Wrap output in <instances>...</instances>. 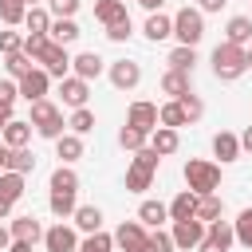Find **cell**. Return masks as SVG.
Returning <instances> with one entry per match:
<instances>
[{"mask_svg":"<svg viewBox=\"0 0 252 252\" xmlns=\"http://www.w3.org/2000/svg\"><path fill=\"white\" fill-rule=\"evenodd\" d=\"M248 71V47H236V43H217L213 47V75L220 83H232Z\"/></svg>","mask_w":252,"mask_h":252,"instance_id":"obj_1","label":"cell"},{"mask_svg":"<svg viewBox=\"0 0 252 252\" xmlns=\"http://www.w3.org/2000/svg\"><path fill=\"white\" fill-rule=\"evenodd\" d=\"M181 173H185L189 193H197V197H209V193L220 189V165H213V161H205V158H189Z\"/></svg>","mask_w":252,"mask_h":252,"instance_id":"obj_2","label":"cell"},{"mask_svg":"<svg viewBox=\"0 0 252 252\" xmlns=\"http://www.w3.org/2000/svg\"><path fill=\"white\" fill-rule=\"evenodd\" d=\"M158 165H161V158H158L150 146H142V150L130 158V169H126V189H130V193H146V189L154 185Z\"/></svg>","mask_w":252,"mask_h":252,"instance_id":"obj_3","label":"cell"},{"mask_svg":"<svg viewBox=\"0 0 252 252\" xmlns=\"http://www.w3.org/2000/svg\"><path fill=\"white\" fill-rule=\"evenodd\" d=\"M32 126H35V134L39 138H47V142H55V138H63L67 130V122H63V110L55 106V102H47V98H39V102H32V118H28Z\"/></svg>","mask_w":252,"mask_h":252,"instance_id":"obj_4","label":"cell"},{"mask_svg":"<svg viewBox=\"0 0 252 252\" xmlns=\"http://www.w3.org/2000/svg\"><path fill=\"white\" fill-rule=\"evenodd\" d=\"M173 35H177V43L181 47H197L201 43V35H205V16L197 12V8H181L177 16H173Z\"/></svg>","mask_w":252,"mask_h":252,"instance_id":"obj_5","label":"cell"},{"mask_svg":"<svg viewBox=\"0 0 252 252\" xmlns=\"http://www.w3.org/2000/svg\"><path fill=\"white\" fill-rule=\"evenodd\" d=\"M35 63H39L51 79H67V75H71V51H67V47H59V43H47V47H43V55H39Z\"/></svg>","mask_w":252,"mask_h":252,"instance_id":"obj_6","label":"cell"},{"mask_svg":"<svg viewBox=\"0 0 252 252\" xmlns=\"http://www.w3.org/2000/svg\"><path fill=\"white\" fill-rule=\"evenodd\" d=\"M110 236H114V244H118L122 252H142L150 232H146V224H142V220H122V224H118Z\"/></svg>","mask_w":252,"mask_h":252,"instance_id":"obj_7","label":"cell"},{"mask_svg":"<svg viewBox=\"0 0 252 252\" xmlns=\"http://www.w3.org/2000/svg\"><path fill=\"white\" fill-rule=\"evenodd\" d=\"M232 224L228 220H213V224H205V240L197 244V252H228L232 248Z\"/></svg>","mask_w":252,"mask_h":252,"instance_id":"obj_8","label":"cell"},{"mask_svg":"<svg viewBox=\"0 0 252 252\" xmlns=\"http://www.w3.org/2000/svg\"><path fill=\"white\" fill-rule=\"evenodd\" d=\"M47 87H51V75L43 71V67H32L20 83H16V91H20V98H28V102H39V98H47Z\"/></svg>","mask_w":252,"mask_h":252,"instance_id":"obj_9","label":"cell"},{"mask_svg":"<svg viewBox=\"0 0 252 252\" xmlns=\"http://www.w3.org/2000/svg\"><path fill=\"white\" fill-rule=\"evenodd\" d=\"M126 126H134V130H142V134L150 138V134L158 130V106L146 102V98L130 102V110H126Z\"/></svg>","mask_w":252,"mask_h":252,"instance_id":"obj_10","label":"cell"},{"mask_svg":"<svg viewBox=\"0 0 252 252\" xmlns=\"http://www.w3.org/2000/svg\"><path fill=\"white\" fill-rule=\"evenodd\" d=\"M173 248H181V252H189V248H197L201 240H205V224L197 220V217H189V220H173Z\"/></svg>","mask_w":252,"mask_h":252,"instance_id":"obj_11","label":"cell"},{"mask_svg":"<svg viewBox=\"0 0 252 252\" xmlns=\"http://www.w3.org/2000/svg\"><path fill=\"white\" fill-rule=\"evenodd\" d=\"M43 248L47 252H79V236H75V228L71 224H51V228H43Z\"/></svg>","mask_w":252,"mask_h":252,"instance_id":"obj_12","label":"cell"},{"mask_svg":"<svg viewBox=\"0 0 252 252\" xmlns=\"http://www.w3.org/2000/svg\"><path fill=\"white\" fill-rule=\"evenodd\" d=\"M59 98H63V106L79 110V106H87V98H91V83L67 75V79H59Z\"/></svg>","mask_w":252,"mask_h":252,"instance_id":"obj_13","label":"cell"},{"mask_svg":"<svg viewBox=\"0 0 252 252\" xmlns=\"http://www.w3.org/2000/svg\"><path fill=\"white\" fill-rule=\"evenodd\" d=\"M102 67H106V63H102L98 51H79V55H71V71H75V79H83V83L98 79Z\"/></svg>","mask_w":252,"mask_h":252,"instance_id":"obj_14","label":"cell"},{"mask_svg":"<svg viewBox=\"0 0 252 252\" xmlns=\"http://www.w3.org/2000/svg\"><path fill=\"white\" fill-rule=\"evenodd\" d=\"M110 83H114L118 91H134V87L142 83V67H138L134 59H118V63H110Z\"/></svg>","mask_w":252,"mask_h":252,"instance_id":"obj_15","label":"cell"},{"mask_svg":"<svg viewBox=\"0 0 252 252\" xmlns=\"http://www.w3.org/2000/svg\"><path fill=\"white\" fill-rule=\"evenodd\" d=\"M8 232H12V240H28V244L43 240V224H39L32 213H24V217H12V220H8Z\"/></svg>","mask_w":252,"mask_h":252,"instance_id":"obj_16","label":"cell"},{"mask_svg":"<svg viewBox=\"0 0 252 252\" xmlns=\"http://www.w3.org/2000/svg\"><path fill=\"white\" fill-rule=\"evenodd\" d=\"M158 158H169V154H177V146H181V134L177 130H169V126H158L154 134H150V142H146Z\"/></svg>","mask_w":252,"mask_h":252,"instance_id":"obj_17","label":"cell"},{"mask_svg":"<svg viewBox=\"0 0 252 252\" xmlns=\"http://www.w3.org/2000/svg\"><path fill=\"white\" fill-rule=\"evenodd\" d=\"M142 32H146V39L161 43V39H169V35H173V16H165V12H150Z\"/></svg>","mask_w":252,"mask_h":252,"instance_id":"obj_18","label":"cell"},{"mask_svg":"<svg viewBox=\"0 0 252 252\" xmlns=\"http://www.w3.org/2000/svg\"><path fill=\"white\" fill-rule=\"evenodd\" d=\"M71 220H75V228L87 232V236H91V232H102V209H98V205H79Z\"/></svg>","mask_w":252,"mask_h":252,"instance_id":"obj_19","label":"cell"},{"mask_svg":"<svg viewBox=\"0 0 252 252\" xmlns=\"http://www.w3.org/2000/svg\"><path fill=\"white\" fill-rule=\"evenodd\" d=\"M94 20L98 24H118V20H130V12H126V0H94Z\"/></svg>","mask_w":252,"mask_h":252,"instance_id":"obj_20","label":"cell"},{"mask_svg":"<svg viewBox=\"0 0 252 252\" xmlns=\"http://www.w3.org/2000/svg\"><path fill=\"white\" fill-rule=\"evenodd\" d=\"M224 43L248 47V43H252V16H232L228 28H224Z\"/></svg>","mask_w":252,"mask_h":252,"instance_id":"obj_21","label":"cell"},{"mask_svg":"<svg viewBox=\"0 0 252 252\" xmlns=\"http://www.w3.org/2000/svg\"><path fill=\"white\" fill-rule=\"evenodd\" d=\"M0 138H4V146H8V150H24V146L32 142V122L12 118V122L4 126V134H0Z\"/></svg>","mask_w":252,"mask_h":252,"instance_id":"obj_22","label":"cell"},{"mask_svg":"<svg viewBox=\"0 0 252 252\" xmlns=\"http://www.w3.org/2000/svg\"><path fill=\"white\" fill-rule=\"evenodd\" d=\"M169 220H189V217H197V193H189V189H181L169 205Z\"/></svg>","mask_w":252,"mask_h":252,"instance_id":"obj_23","label":"cell"},{"mask_svg":"<svg viewBox=\"0 0 252 252\" xmlns=\"http://www.w3.org/2000/svg\"><path fill=\"white\" fill-rule=\"evenodd\" d=\"M79 35H83V32H79V24H75V20H51V32H47V39H51V43L71 47Z\"/></svg>","mask_w":252,"mask_h":252,"instance_id":"obj_24","label":"cell"},{"mask_svg":"<svg viewBox=\"0 0 252 252\" xmlns=\"http://www.w3.org/2000/svg\"><path fill=\"white\" fill-rule=\"evenodd\" d=\"M213 154H217L220 161H236V158H240V138L228 134V130L213 134Z\"/></svg>","mask_w":252,"mask_h":252,"instance_id":"obj_25","label":"cell"},{"mask_svg":"<svg viewBox=\"0 0 252 252\" xmlns=\"http://www.w3.org/2000/svg\"><path fill=\"white\" fill-rule=\"evenodd\" d=\"M55 158H59L63 165L79 161V158H83V138H79V134H63V138H55Z\"/></svg>","mask_w":252,"mask_h":252,"instance_id":"obj_26","label":"cell"},{"mask_svg":"<svg viewBox=\"0 0 252 252\" xmlns=\"http://www.w3.org/2000/svg\"><path fill=\"white\" fill-rule=\"evenodd\" d=\"M138 220H142L146 228H161V224L169 220V209H165L161 201H142V205H138Z\"/></svg>","mask_w":252,"mask_h":252,"instance_id":"obj_27","label":"cell"},{"mask_svg":"<svg viewBox=\"0 0 252 252\" xmlns=\"http://www.w3.org/2000/svg\"><path fill=\"white\" fill-rule=\"evenodd\" d=\"M20 197H24V173H12V169H4V173H0V201L16 205Z\"/></svg>","mask_w":252,"mask_h":252,"instance_id":"obj_28","label":"cell"},{"mask_svg":"<svg viewBox=\"0 0 252 252\" xmlns=\"http://www.w3.org/2000/svg\"><path fill=\"white\" fill-rule=\"evenodd\" d=\"M193 67H197V47H173L169 51V71H181V75H193Z\"/></svg>","mask_w":252,"mask_h":252,"instance_id":"obj_29","label":"cell"},{"mask_svg":"<svg viewBox=\"0 0 252 252\" xmlns=\"http://www.w3.org/2000/svg\"><path fill=\"white\" fill-rule=\"evenodd\" d=\"M158 126H169V130H181V126H189V118H185V110L169 98V102H161L158 106Z\"/></svg>","mask_w":252,"mask_h":252,"instance_id":"obj_30","label":"cell"},{"mask_svg":"<svg viewBox=\"0 0 252 252\" xmlns=\"http://www.w3.org/2000/svg\"><path fill=\"white\" fill-rule=\"evenodd\" d=\"M4 169H12V173H24V177H28V173L35 169V154H32L28 146H24V150H8V158H4Z\"/></svg>","mask_w":252,"mask_h":252,"instance_id":"obj_31","label":"cell"},{"mask_svg":"<svg viewBox=\"0 0 252 252\" xmlns=\"http://www.w3.org/2000/svg\"><path fill=\"white\" fill-rule=\"evenodd\" d=\"M220 213H224V201H220L217 193H209V197H197V220H201V224H213V220H220Z\"/></svg>","mask_w":252,"mask_h":252,"instance_id":"obj_32","label":"cell"},{"mask_svg":"<svg viewBox=\"0 0 252 252\" xmlns=\"http://www.w3.org/2000/svg\"><path fill=\"white\" fill-rule=\"evenodd\" d=\"M24 28H28V35H47L51 32V12L47 8H28Z\"/></svg>","mask_w":252,"mask_h":252,"instance_id":"obj_33","label":"cell"},{"mask_svg":"<svg viewBox=\"0 0 252 252\" xmlns=\"http://www.w3.org/2000/svg\"><path fill=\"white\" fill-rule=\"evenodd\" d=\"M193 87H189V75H181V71H165L161 75V94H169V98H181V94H189Z\"/></svg>","mask_w":252,"mask_h":252,"instance_id":"obj_34","label":"cell"},{"mask_svg":"<svg viewBox=\"0 0 252 252\" xmlns=\"http://www.w3.org/2000/svg\"><path fill=\"white\" fill-rule=\"evenodd\" d=\"M51 193H79V173L71 165H59L51 173Z\"/></svg>","mask_w":252,"mask_h":252,"instance_id":"obj_35","label":"cell"},{"mask_svg":"<svg viewBox=\"0 0 252 252\" xmlns=\"http://www.w3.org/2000/svg\"><path fill=\"white\" fill-rule=\"evenodd\" d=\"M47 209H51L59 220H67V217H75L79 201H75V193H51V197H47Z\"/></svg>","mask_w":252,"mask_h":252,"instance_id":"obj_36","label":"cell"},{"mask_svg":"<svg viewBox=\"0 0 252 252\" xmlns=\"http://www.w3.org/2000/svg\"><path fill=\"white\" fill-rule=\"evenodd\" d=\"M32 67H35V59H28L24 51H16V55H4V71H8V79H16V83H20V79H24Z\"/></svg>","mask_w":252,"mask_h":252,"instance_id":"obj_37","label":"cell"},{"mask_svg":"<svg viewBox=\"0 0 252 252\" xmlns=\"http://www.w3.org/2000/svg\"><path fill=\"white\" fill-rule=\"evenodd\" d=\"M67 126H71V134H91L94 130V110L91 106H79V110H71V118H67Z\"/></svg>","mask_w":252,"mask_h":252,"instance_id":"obj_38","label":"cell"},{"mask_svg":"<svg viewBox=\"0 0 252 252\" xmlns=\"http://www.w3.org/2000/svg\"><path fill=\"white\" fill-rule=\"evenodd\" d=\"M24 16H28V4H24V0H0V20H4V28L24 24Z\"/></svg>","mask_w":252,"mask_h":252,"instance_id":"obj_39","label":"cell"},{"mask_svg":"<svg viewBox=\"0 0 252 252\" xmlns=\"http://www.w3.org/2000/svg\"><path fill=\"white\" fill-rule=\"evenodd\" d=\"M232 236H236L244 248H252V205H248V209H240V217L232 220Z\"/></svg>","mask_w":252,"mask_h":252,"instance_id":"obj_40","label":"cell"},{"mask_svg":"<svg viewBox=\"0 0 252 252\" xmlns=\"http://www.w3.org/2000/svg\"><path fill=\"white\" fill-rule=\"evenodd\" d=\"M146 142H150V138H146L142 130H134V126H122V130H118V146H122V150H130V154H138Z\"/></svg>","mask_w":252,"mask_h":252,"instance_id":"obj_41","label":"cell"},{"mask_svg":"<svg viewBox=\"0 0 252 252\" xmlns=\"http://www.w3.org/2000/svg\"><path fill=\"white\" fill-rule=\"evenodd\" d=\"M110 248H114L110 232H91L87 240H79V252H110Z\"/></svg>","mask_w":252,"mask_h":252,"instance_id":"obj_42","label":"cell"},{"mask_svg":"<svg viewBox=\"0 0 252 252\" xmlns=\"http://www.w3.org/2000/svg\"><path fill=\"white\" fill-rule=\"evenodd\" d=\"M142 252H177V248H173V236H169L165 228H154V232L146 236V248H142Z\"/></svg>","mask_w":252,"mask_h":252,"instance_id":"obj_43","label":"cell"},{"mask_svg":"<svg viewBox=\"0 0 252 252\" xmlns=\"http://www.w3.org/2000/svg\"><path fill=\"white\" fill-rule=\"evenodd\" d=\"M79 4L83 0H47V12H51V20H75Z\"/></svg>","mask_w":252,"mask_h":252,"instance_id":"obj_44","label":"cell"},{"mask_svg":"<svg viewBox=\"0 0 252 252\" xmlns=\"http://www.w3.org/2000/svg\"><path fill=\"white\" fill-rule=\"evenodd\" d=\"M173 102H177V106L185 110V118H189V122H197V118L205 114V102H201V98H197L193 91H189V94H181V98H173Z\"/></svg>","mask_w":252,"mask_h":252,"instance_id":"obj_45","label":"cell"},{"mask_svg":"<svg viewBox=\"0 0 252 252\" xmlns=\"http://www.w3.org/2000/svg\"><path fill=\"white\" fill-rule=\"evenodd\" d=\"M0 51H4V55H16V51H24V35H20L16 28H4V32H0Z\"/></svg>","mask_w":252,"mask_h":252,"instance_id":"obj_46","label":"cell"},{"mask_svg":"<svg viewBox=\"0 0 252 252\" xmlns=\"http://www.w3.org/2000/svg\"><path fill=\"white\" fill-rule=\"evenodd\" d=\"M47 43H51L47 35H24V55H28V59H39Z\"/></svg>","mask_w":252,"mask_h":252,"instance_id":"obj_47","label":"cell"},{"mask_svg":"<svg viewBox=\"0 0 252 252\" xmlns=\"http://www.w3.org/2000/svg\"><path fill=\"white\" fill-rule=\"evenodd\" d=\"M130 32H134V28H130V20H118V24H110V28H106V39H110V43H126V39H130Z\"/></svg>","mask_w":252,"mask_h":252,"instance_id":"obj_48","label":"cell"},{"mask_svg":"<svg viewBox=\"0 0 252 252\" xmlns=\"http://www.w3.org/2000/svg\"><path fill=\"white\" fill-rule=\"evenodd\" d=\"M20 98V91H16V79H0V106L4 110H12V102Z\"/></svg>","mask_w":252,"mask_h":252,"instance_id":"obj_49","label":"cell"},{"mask_svg":"<svg viewBox=\"0 0 252 252\" xmlns=\"http://www.w3.org/2000/svg\"><path fill=\"white\" fill-rule=\"evenodd\" d=\"M224 4H228V0H197V12H201V16H205V12H220Z\"/></svg>","mask_w":252,"mask_h":252,"instance_id":"obj_50","label":"cell"},{"mask_svg":"<svg viewBox=\"0 0 252 252\" xmlns=\"http://www.w3.org/2000/svg\"><path fill=\"white\" fill-rule=\"evenodd\" d=\"M32 248H35V244H28V240H12V244H8V252H32Z\"/></svg>","mask_w":252,"mask_h":252,"instance_id":"obj_51","label":"cell"},{"mask_svg":"<svg viewBox=\"0 0 252 252\" xmlns=\"http://www.w3.org/2000/svg\"><path fill=\"white\" fill-rule=\"evenodd\" d=\"M240 150L252 154V126H244V134H240Z\"/></svg>","mask_w":252,"mask_h":252,"instance_id":"obj_52","label":"cell"},{"mask_svg":"<svg viewBox=\"0 0 252 252\" xmlns=\"http://www.w3.org/2000/svg\"><path fill=\"white\" fill-rule=\"evenodd\" d=\"M8 244H12V232H8V224H0V252H8Z\"/></svg>","mask_w":252,"mask_h":252,"instance_id":"obj_53","label":"cell"},{"mask_svg":"<svg viewBox=\"0 0 252 252\" xmlns=\"http://www.w3.org/2000/svg\"><path fill=\"white\" fill-rule=\"evenodd\" d=\"M138 4H142L146 12H161V4H165V0H138Z\"/></svg>","mask_w":252,"mask_h":252,"instance_id":"obj_54","label":"cell"},{"mask_svg":"<svg viewBox=\"0 0 252 252\" xmlns=\"http://www.w3.org/2000/svg\"><path fill=\"white\" fill-rule=\"evenodd\" d=\"M0 220H12V205L8 201H0Z\"/></svg>","mask_w":252,"mask_h":252,"instance_id":"obj_55","label":"cell"},{"mask_svg":"<svg viewBox=\"0 0 252 252\" xmlns=\"http://www.w3.org/2000/svg\"><path fill=\"white\" fill-rule=\"evenodd\" d=\"M8 122H12V110H4V106H0V134H4V126H8Z\"/></svg>","mask_w":252,"mask_h":252,"instance_id":"obj_56","label":"cell"},{"mask_svg":"<svg viewBox=\"0 0 252 252\" xmlns=\"http://www.w3.org/2000/svg\"><path fill=\"white\" fill-rule=\"evenodd\" d=\"M4 158H8V146H0V173H4Z\"/></svg>","mask_w":252,"mask_h":252,"instance_id":"obj_57","label":"cell"},{"mask_svg":"<svg viewBox=\"0 0 252 252\" xmlns=\"http://www.w3.org/2000/svg\"><path fill=\"white\" fill-rule=\"evenodd\" d=\"M24 4H28V8H39V0H24Z\"/></svg>","mask_w":252,"mask_h":252,"instance_id":"obj_58","label":"cell"},{"mask_svg":"<svg viewBox=\"0 0 252 252\" xmlns=\"http://www.w3.org/2000/svg\"><path fill=\"white\" fill-rule=\"evenodd\" d=\"M248 67H252V51H248Z\"/></svg>","mask_w":252,"mask_h":252,"instance_id":"obj_59","label":"cell"}]
</instances>
